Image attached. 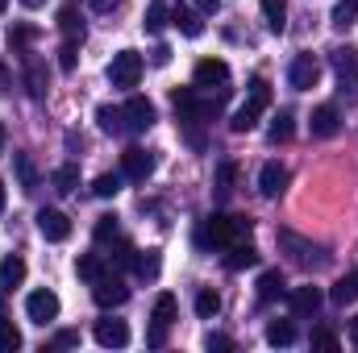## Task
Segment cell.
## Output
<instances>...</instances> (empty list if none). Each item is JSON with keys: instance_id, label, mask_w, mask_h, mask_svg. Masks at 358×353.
<instances>
[{"instance_id": "17", "label": "cell", "mask_w": 358, "mask_h": 353, "mask_svg": "<svg viewBox=\"0 0 358 353\" xmlns=\"http://www.w3.org/2000/svg\"><path fill=\"white\" fill-rule=\"evenodd\" d=\"M92 337H96L104 350H121V345H129V329H125V320H96Z\"/></svg>"}, {"instance_id": "16", "label": "cell", "mask_w": 358, "mask_h": 353, "mask_svg": "<svg viewBox=\"0 0 358 353\" xmlns=\"http://www.w3.org/2000/svg\"><path fill=\"white\" fill-rule=\"evenodd\" d=\"M287 308H292V316H317L321 312V291L317 287H296V291H287Z\"/></svg>"}, {"instance_id": "50", "label": "cell", "mask_w": 358, "mask_h": 353, "mask_svg": "<svg viewBox=\"0 0 358 353\" xmlns=\"http://www.w3.org/2000/svg\"><path fill=\"white\" fill-rule=\"evenodd\" d=\"M0 91H8V71L0 67Z\"/></svg>"}, {"instance_id": "9", "label": "cell", "mask_w": 358, "mask_h": 353, "mask_svg": "<svg viewBox=\"0 0 358 353\" xmlns=\"http://www.w3.org/2000/svg\"><path fill=\"white\" fill-rule=\"evenodd\" d=\"M25 316H29L34 324H50V320L59 316V295H55V291H29Z\"/></svg>"}, {"instance_id": "33", "label": "cell", "mask_w": 358, "mask_h": 353, "mask_svg": "<svg viewBox=\"0 0 358 353\" xmlns=\"http://www.w3.org/2000/svg\"><path fill=\"white\" fill-rule=\"evenodd\" d=\"M292 341H296V324H292V320L267 324V345H292Z\"/></svg>"}, {"instance_id": "43", "label": "cell", "mask_w": 358, "mask_h": 353, "mask_svg": "<svg viewBox=\"0 0 358 353\" xmlns=\"http://www.w3.org/2000/svg\"><path fill=\"white\" fill-rule=\"evenodd\" d=\"M108 237H117V216H100L96 220V241H108Z\"/></svg>"}, {"instance_id": "14", "label": "cell", "mask_w": 358, "mask_h": 353, "mask_svg": "<svg viewBox=\"0 0 358 353\" xmlns=\"http://www.w3.org/2000/svg\"><path fill=\"white\" fill-rule=\"evenodd\" d=\"M334 71H338V84H342V91L350 88L358 96V50H350V46L334 50Z\"/></svg>"}, {"instance_id": "8", "label": "cell", "mask_w": 358, "mask_h": 353, "mask_svg": "<svg viewBox=\"0 0 358 353\" xmlns=\"http://www.w3.org/2000/svg\"><path fill=\"white\" fill-rule=\"evenodd\" d=\"M317 80H321V63L313 54H296L292 67H287V84L296 91H308V88H317Z\"/></svg>"}, {"instance_id": "27", "label": "cell", "mask_w": 358, "mask_h": 353, "mask_svg": "<svg viewBox=\"0 0 358 353\" xmlns=\"http://www.w3.org/2000/svg\"><path fill=\"white\" fill-rule=\"evenodd\" d=\"M21 278H25V262H21L17 254H8V258L0 262V287L13 291V287H21Z\"/></svg>"}, {"instance_id": "42", "label": "cell", "mask_w": 358, "mask_h": 353, "mask_svg": "<svg viewBox=\"0 0 358 353\" xmlns=\"http://www.w3.org/2000/svg\"><path fill=\"white\" fill-rule=\"evenodd\" d=\"M313 345L317 350H342V337L334 329H313Z\"/></svg>"}, {"instance_id": "54", "label": "cell", "mask_w": 358, "mask_h": 353, "mask_svg": "<svg viewBox=\"0 0 358 353\" xmlns=\"http://www.w3.org/2000/svg\"><path fill=\"white\" fill-rule=\"evenodd\" d=\"M4 8H8V0H0V13H4Z\"/></svg>"}, {"instance_id": "22", "label": "cell", "mask_w": 358, "mask_h": 353, "mask_svg": "<svg viewBox=\"0 0 358 353\" xmlns=\"http://www.w3.org/2000/svg\"><path fill=\"white\" fill-rule=\"evenodd\" d=\"M21 350V333H17V324L8 320V308H4V299H0V353H17Z\"/></svg>"}, {"instance_id": "28", "label": "cell", "mask_w": 358, "mask_h": 353, "mask_svg": "<svg viewBox=\"0 0 358 353\" xmlns=\"http://www.w3.org/2000/svg\"><path fill=\"white\" fill-rule=\"evenodd\" d=\"M263 17H267L271 33H283L287 29V0H263Z\"/></svg>"}, {"instance_id": "29", "label": "cell", "mask_w": 358, "mask_h": 353, "mask_svg": "<svg viewBox=\"0 0 358 353\" xmlns=\"http://www.w3.org/2000/svg\"><path fill=\"white\" fill-rule=\"evenodd\" d=\"M13 171L21 179V191H38V171H34L29 154H13Z\"/></svg>"}, {"instance_id": "32", "label": "cell", "mask_w": 358, "mask_h": 353, "mask_svg": "<svg viewBox=\"0 0 358 353\" xmlns=\"http://www.w3.org/2000/svg\"><path fill=\"white\" fill-rule=\"evenodd\" d=\"M358 17V0H338L334 4V13H329V21H334V29H350Z\"/></svg>"}, {"instance_id": "2", "label": "cell", "mask_w": 358, "mask_h": 353, "mask_svg": "<svg viewBox=\"0 0 358 353\" xmlns=\"http://www.w3.org/2000/svg\"><path fill=\"white\" fill-rule=\"evenodd\" d=\"M271 104V88H267V80H255L250 84V100L229 117V129L234 133H250L255 125H259V117H263V108Z\"/></svg>"}, {"instance_id": "18", "label": "cell", "mask_w": 358, "mask_h": 353, "mask_svg": "<svg viewBox=\"0 0 358 353\" xmlns=\"http://www.w3.org/2000/svg\"><path fill=\"white\" fill-rule=\"evenodd\" d=\"M59 29H63L67 42H84V38H88V25H84V17H80L76 4H63V8H59Z\"/></svg>"}, {"instance_id": "44", "label": "cell", "mask_w": 358, "mask_h": 353, "mask_svg": "<svg viewBox=\"0 0 358 353\" xmlns=\"http://www.w3.org/2000/svg\"><path fill=\"white\" fill-rule=\"evenodd\" d=\"M50 345H55V350H76V345H80V333H76V329H63V333H55Z\"/></svg>"}, {"instance_id": "51", "label": "cell", "mask_w": 358, "mask_h": 353, "mask_svg": "<svg viewBox=\"0 0 358 353\" xmlns=\"http://www.w3.org/2000/svg\"><path fill=\"white\" fill-rule=\"evenodd\" d=\"M21 4H25V8H42L46 0H21Z\"/></svg>"}, {"instance_id": "15", "label": "cell", "mask_w": 358, "mask_h": 353, "mask_svg": "<svg viewBox=\"0 0 358 353\" xmlns=\"http://www.w3.org/2000/svg\"><path fill=\"white\" fill-rule=\"evenodd\" d=\"M308 129H313V137H338V129H342V112H338L334 104H321V108H313Z\"/></svg>"}, {"instance_id": "19", "label": "cell", "mask_w": 358, "mask_h": 353, "mask_svg": "<svg viewBox=\"0 0 358 353\" xmlns=\"http://www.w3.org/2000/svg\"><path fill=\"white\" fill-rule=\"evenodd\" d=\"M283 187H287V167H279V163H267L263 171H259V191L275 200V195H283Z\"/></svg>"}, {"instance_id": "23", "label": "cell", "mask_w": 358, "mask_h": 353, "mask_svg": "<svg viewBox=\"0 0 358 353\" xmlns=\"http://www.w3.org/2000/svg\"><path fill=\"white\" fill-rule=\"evenodd\" d=\"M96 121H100L104 133H125V129H129V125H125V108H113V104H100V108H96Z\"/></svg>"}, {"instance_id": "6", "label": "cell", "mask_w": 358, "mask_h": 353, "mask_svg": "<svg viewBox=\"0 0 358 353\" xmlns=\"http://www.w3.org/2000/svg\"><path fill=\"white\" fill-rule=\"evenodd\" d=\"M192 84H196V88H204V91L225 96V91H229V67H225L221 59H204V63H196Z\"/></svg>"}, {"instance_id": "46", "label": "cell", "mask_w": 358, "mask_h": 353, "mask_svg": "<svg viewBox=\"0 0 358 353\" xmlns=\"http://www.w3.org/2000/svg\"><path fill=\"white\" fill-rule=\"evenodd\" d=\"M150 63H155V67H167V63H171V50H167V46H155Z\"/></svg>"}, {"instance_id": "38", "label": "cell", "mask_w": 358, "mask_h": 353, "mask_svg": "<svg viewBox=\"0 0 358 353\" xmlns=\"http://www.w3.org/2000/svg\"><path fill=\"white\" fill-rule=\"evenodd\" d=\"M234 183H238V167H234V163H221V171H217V195L225 200V195L234 191Z\"/></svg>"}, {"instance_id": "41", "label": "cell", "mask_w": 358, "mask_h": 353, "mask_svg": "<svg viewBox=\"0 0 358 353\" xmlns=\"http://www.w3.org/2000/svg\"><path fill=\"white\" fill-rule=\"evenodd\" d=\"M76 63H80V42H63L59 46V67L63 71H76Z\"/></svg>"}, {"instance_id": "47", "label": "cell", "mask_w": 358, "mask_h": 353, "mask_svg": "<svg viewBox=\"0 0 358 353\" xmlns=\"http://www.w3.org/2000/svg\"><path fill=\"white\" fill-rule=\"evenodd\" d=\"M196 8H200V13H217V8H221V0H196Z\"/></svg>"}, {"instance_id": "35", "label": "cell", "mask_w": 358, "mask_h": 353, "mask_svg": "<svg viewBox=\"0 0 358 353\" xmlns=\"http://www.w3.org/2000/svg\"><path fill=\"white\" fill-rule=\"evenodd\" d=\"M34 38H38V29H34V25H13V29H8V50H13V54H21Z\"/></svg>"}, {"instance_id": "12", "label": "cell", "mask_w": 358, "mask_h": 353, "mask_svg": "<svg viewBox=\"0 0 358 353\" xmlns=\"http://www.w3.org/2000/svg\"><path fill=\"white\" fill-rule=\"evenodd\" d=\"M38 233H42L46 241H67V237H71V220H67V212H59V208H42V212H38Z\"/></svg>"}, {"instance_id": "49", "label": "cell", "mask_w": 358, "mask_h": 353, "mask_svg": "<svg viewBox=\"0 0 358 353\" xmlns=\"http://www.w3.org/2000/svg\"><path fill=\"white\" fill-rule=\"evenodd\" d=\"M350 341H355V345H358V316H355V320H350Z\"/></svg>"}, {"instance_id": "5", "label": "cell", "mask_w": 358, "mask_h": 353, "mask_svg": "<svg viewBox=\"0 0 358 353\" xmlns=\"http://www.w3.org/2000/svg\"><path fill=\"white\" fill-rule=\"evenodd\" d=\"M92 299H96L100 308H121V303L129 299V287H125V278H121V274L104 270V274L92 283Z\"/></svg>"}, {"instance_id": "10", "label": "cell", "mask_w": 358, "mask_h": 353, "mask_svg": "<svg viewBox=\"0 0 358 353\" xmlns=\"http://www.w3.org/2000/svg\"><path fill=\"white\" fill-rule=\"evenodd\" d=\"M171 100H176V112H179L183 125H196V121H204V117L213 112V104H200L192 88H176L171 91Z\"/></svg>"}, {"instance_id": "31", "label": "cell", "mask_w": 358, "mask_h": 353, "mask_svg": "<svg viewBox=\"0 0 358 353\" xmlns=\"http://www.w3.org/2000/svg\"><path fill=\"white\" fill-rule=\"evenodd\" d=\"M25 88H29L34 100H42V96H46V71H42L34 59H25Z\"/></svg>"}, {"instance_id": "4", "label": "cell", "mask_w": 358, "mask_h": 353, "mask_svg": "<svg viewBox=\"0 0 358 353\" xmlns=\"http://www.w3.org/2000/svg\"><path fill=\"white\" fill-rule=\"evenodd\" d=\"M142 54L138 50H121V54H113V63H108V84L113 88H138V80H142Z\"/></svg>"}, {"instance_id": "36", "label": "cell", "mask_w": 358, "mask_h": 353, "mask_svg": "<svg viewBox=\"0 0 358 353\" xmlns=\"http://www.w3.org/2000/svg\"><path fill=\"white\" fill-rule=\"evenodd\" d=\"M267 137L279 146V142H287L292 137V112L283 108V112H275V121H271V129H267Z\"/></svg>"}, {"instance_id": "24", "label": "cell", "mask_w": 358, "mask_h": 353, "mask_svg": "<svg viewBox=\"0 0 358 353\" xmlns=\"http://www.w3.org/2000/svg\"><path fill=\"white\" fill-rule=\"evenodd\" d=\"M50 183H55V191H59V195H71V191L80 187V167H76V163H63V167H55Z\"/></svg>"}, {"instance_id": "11", "label": "cell", "mask_w": 358, "mask_h": 353, "mask_svg": "<svg viewBox=\"0 0 358 353\" xmlns=\"http://www.w3.org/2000/svg\"><path fill=\"white\" fill-rule=\"evenodd\" d=\"M155 121H159L155 104H150L146 96H129V104H125V125H129L134 133H146V129H150Z\"/></svg>"}, {"instance_id": "26", "label": "cell", "mask_w": 358, "mask_h": 353, "mask_svg": "<svg viewBox=\"0 0 358 353\" xmlns=\"http://www.w3.org/2000/svg\"><path fill=\"white\" fill-rule=\"evenodd\" d=\"M200 17H204L200 8H176V17H171V21L179 25V33H187V38H200V33H204V21H200Z\"/></svg>"}, {"instance_id": "37", "label": "cell", "mask_w": 358, "mask_h": 353, "mask_svg": "<svg viewBox=\"0 0 358 353\" xmlns=\"http://www.w3.org/2000/svg\"><path fill=\"white\" fill-rule=\"evenodd\" d=\"M217 312H221V295H217V291H200V295H196V316L208 320V316H217Z\"/></svg>"}, {"instance_id": "48", "label": "cell", "mask_w": 358, "mask_h": 353, "mask_svg": "<svg viewBox=\"0 0 358 353\" xmlns=\"http://www.w3.org/2000/svg\"><path fill=\"white\" fill-rule=\"evenodd\" d=\"M92 8H96V13H104V8H113V4H117V0H88Z\"/></svg>"}, {"instance_id": "3", "label": "cell", "mask_w": 358, "mask_h": 353, "mask_svg": "<svg viewBox=\"0 0 358 353\" xmlns=\"http://www.w3.org/2000/svg\"><path fill=\"white\" fill-rule=\"evenodd\" d=\"M279 250L292 258L296 266H321L329 254L321 250V246H313V241H304L300 233H292V229H279Z\"/></svg>"}, {"instance_id": "45", "label": "cell", "mask_w": 358, "mask_h": 353, "mask_svg": "<svg viewBox=\"0 0 358 353\" xmlns=\"http://www.w3.org/2000/svg\"><path fill=\"white\" fill-rule=\"evenodd\" d=\"M204 345H208V350H234V341H229V337H221V333H208V337H204Z\"/></svg>"}, {"instance_id": "39", "label": "cell", "mask_w": 358, "mask_h": 353, "mask_svg": "<svg viewBox=\"0 0 358 353\" xmlns=\"http://www.w3.org/2000/svg\"><path fill=\"white\" fill-rule=\"evenodd\" d=\"M92 191H96L100 200H113V195L121 191V175H100L96 183H92Z\"/></svg>"}, {"instance_id": "21", "label": "cell", "mask_w": 358, "mask_h": 353, "mask_svg": "<svg viewBox=\"0 0 358 353\" xmlns=\"http://www.w3.org/2000/svg\"><path fill=\"white\" fill-rule=\"evenodd\" d=\"M329 299H334V303H342V308H346V303H358V266L350 270V274H342V278L334 283Z\"/></svg>"}, {"instance_id": "40", "label": "cell", "mask_w": 358, "mask_h": 353, "mask_svg": "<svg viewBox=\"0 0 358 353\" xmlns=\"http://www.w3.org/2000/svg\"><path fill=\"white\" fill-rule=\"evenodd\" d=\"M134 270H138L142 278H155V274H159V254H155V250H146V254L138 250V262H134Z\"/></svg>"}, {"instance_id": "53", "label": "cell", "mask_w": 358, "mask_h": 353, "mask_svg": "<svg viewBox=\"0 0 358 353\" xmlns=\"http://www.w3.org/2000/svg\"><path fill=\"white\" fill-rule=\"evenodd\" d=\"M0 154H4V125H0Z\"/></svg>"}, {"instance_id": "13", "label": "cell", "mask_w": 358, "mask_h": 353, "mask_svg": "<svg viewBox=\"0 0 358 353\" xmlns=\"http://www.w3.org/2000/svg\"><path fill=\"white\" fill-rule=\"evenodd\" d=\"M121 175L134 179V183H146L155 175V154L150 150H125L121 154Z\"/></svg>"}, {"instance_id": "25", "label": "cell", "mask_w": 358, "mask_h": 353, "mask_svg": "<svg viewBox=\"0 0 358 353\" xmlns=\"http://www.w3.org/2000/svg\"><path fill=\"white\" fill-rule=\"evenodd\" d=\"M229 270H246V266H259V250L250 246V241H238V246H229V258H225Z\"/></svg>"}, {"instance_id": "30", "label": "cell", "mask_w": 358, "mask_h": 353, "mask_svg": "<svg viewBox=\"0 0 358 353\" xmlns=\"http://www.w3.org/2000/svg\"><path fill=\"white\" fill-rule=\"evenodd\" d=\"M104 270H108V266H104V258H100V254H80V262H76V274H80L84 283H96Z\"/></svg>"}, {"instance_id": "1", "label": "cell", "mask_w": 358, "mask_h": 353, "mask_svg": "<svg viewBox=\"0 0 358 353\" xmlns=\"http://www.w3.org/2000/svg\"><path fill=\"white\" fill-rule=\"evenodd\" d=\"M246 237H250V220L225 216V212L204 216L200 229H196V246H200V250H229V246H238V241H246Z\"/></svg>"}, {"instance_id": "7", "label": "cell", "mask_w": 358, "mask_h": 353, "mask_svg": "<svg viewBox=\"0 0 358 353\" xmlns=\"http://www.w3.org/2000/svg\"><path fill=\"white\" fill-rule=\"evenodd\" d=\"M176 312H179L176 295H167V291H163V295L155 299V312H150V320H155V329H150V337H146V341H150L155 350H159V345L167 341V329L176 324Z\"/></svg>"}, {"instance_id": "34", "label": "cell", "mask_w": 358, "mask_h": 353, "mask_svg": "<svg viewBox=\"0 0 358 353\" xmlns=\"http://www.w3.org/2000/svg\"><path fill=\"white\" fill-rule=\"evenodd\" d=\"M142 25H146V33H163V25H167V4H163V0H155V4L146 8Z\"/></svg>"}, {"instance_id": "52", "label": "cell", "mask_w": 358, "mask_h": 353, "mask_svg": "<svg viewBox=\"0 0 358 353\" xmlns=\"http://www.w3.org/2000/svg\"><path fill=\"white\" fill-rule=\"evenodd\" d=\"M0 212H4V183H0Z\"/></svg>"}, {"instance_id": "20", "label": "cell", "mask_w": 358, "mask_h": 353, "mask_svg": "<svg viewBox=\"0 0 358 353\" xmlns=\"http://www.w3.org/2000/svg\"><path fill=\"white\" fill-rule=\"evenodd\" d=\"M283 295H287L283 274H279V270H263V278H259V303H275V299H283Z\"/></svg>"}]
</instances>
